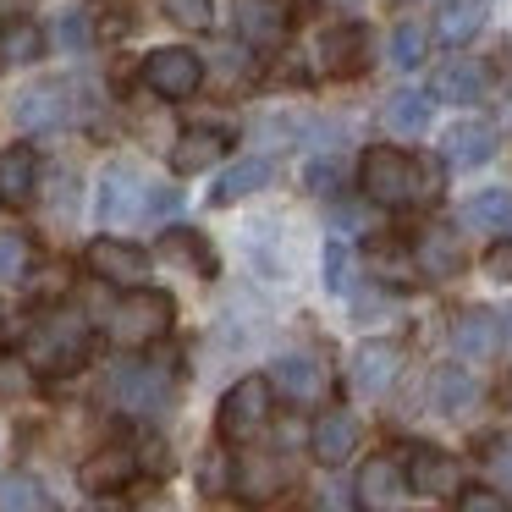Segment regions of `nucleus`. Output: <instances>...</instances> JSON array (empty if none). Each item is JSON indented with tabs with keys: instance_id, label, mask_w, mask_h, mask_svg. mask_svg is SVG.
<instances>
[{
	"instance_id": "f257e3e1",
	"label": "nucleus",
	"mask_w": 512,
	"mask_h": 512,
	"mask_svg": "<svg viewBox=\"0 0 512 512\" xmlns=\"http://www.w3.org/2000/svg\"><path fill=\"white\" fill-rule=\"evenodd\" d=\"M358 182H364V193L375 204H386V210H402V204H419V199H435V193H441L435 166H419L413 155H402V149H391V144H375L358 160Z\"/></svg>"
},
{
	"instance_id": "f03ea898",
	"label": "nucleus",
	"mask_w": 512,
	"mask_h": 512,
	"mask_svg": "<svg viewBox=\"0 0 512 512\" xmlns=\"http://www.w3.org/2000/svg\"><path fill=\"white\" fill-rule=\"evenodd\" d=\"M89 347H94L89 320L72 314V309H56V314H45V320L28 331L23 358H28L34 375H72V369L89 364Z\"/></svg>"
},
{
	"instance_id": "7ed1b4c3",
	"label": "nucleus",
	"mask_w": 512,
	"mask_h": 512,
	"mask_svg": "<svg viewBox=\"0 0 512 512\" xmlns=\"http://www.w3.org/2000/svg\"><path fill=\"white\" fill-rule=\"evenodd\" d=\"M270 408H276V386H270L265 375H243L221 397L215 430H221V441H254V435L270 424Z\"/></svg>"
},
{
	"instance_id": "20e7f679",
	"label": "nucleus",
	"mask_w": 512,
	"mask_h": 512,
	"mask_svg": "<svg viewBox=\"0 0 512 512\" xmlns=\"http://www.w3.org/2000/svg\"><path fill=\"white\" fill-rule=\"evenodd\" d=\"M171 298L166 292H149V287H133L122 303H116V314H111V342L116 347H149V342H160V336L171 331Z\"/></svg>"
},
{
	"instance_id": "39448f33",
	"label": "nucleus",
	"mask_w": 512,
	"mask_h": 512,
	"mask_svg": "<svg viewBox=\"0 0 512 512\" xmlns=\"http://www.w3.org/2000/svg\"><path fill=\"white\" fill-rule=\"evenodd\" d=\"M144 83L149 94H160V100H193L204 83V61L193 56V50L171 45V50H155V56L144 61Z\"/></svg>"
},
{
	"instance_id": "423d86ee",
	"label": "nucleus",
	"mask_w": 512,
	"mask_h": 512,
	"mask_svg": "<svg viewBox=\"0 0 512 512\" xmlns=\"http://www.w3.org/2000/svg\"><path fill=\"white\" fill-rule=\"evenodd\" d=\"M408 468L397 463V457H369L364 468H358V512H402V501H408Z\"/></svg>"
},
{
	"instance_id": "0eeeda50",
	"label": "nucleus",
	"mask_w": 512,
	"mask_h": 512,
	"mask_svg": "<svg viewBox=\"0 0 512 512\" xmlns=\"http://www.w3.org/2000/svg\"><path fill=\"white\" fill-rule=\"evenodd\" d=\"M83 259H89V270L100 281H111V287L133 292V287H144V281H149V254L138 243H122V237H94Z\"/></svg>"
},
{
	"instance_id": "6e6552de",
	"label": "nucleus",
	"mask_w": 512,
	"mask_h": 512,
	"mask_svg": "<svg viewBox=\"0 0 512 512\" xmlns=\"http://www.w3.org/2000/svg\"><path fill=\"white\" fill-rule=\"evenodd\" d=\"M100 221L105 226H127V221H144V210H149V188H144V177H138L133 166H111L100 177Z\"/></svg>"
},
{
	"instance_id": "1a4fd4ad",
	"label": "nucleus",
	"mask_w": 512,
	"mask_h": 512,
	"mask_svg": "<svg viewBox=\"0 0 512 512\" xmlns=\"http://www.w3.org/2000/svg\"><path fill=\"white\" fill-rule=\"evenodd\" d=\"M314 56H320V72L325 78H353L364 72L369 61V28L364 23H336L314 39Z\"/></svg>"
},
{
	"instance_id": "9d476101",
	"label": "nucleus",
	"mask_w": 512,
	"mask_h": 512,
	"mask_svg": "<svg viewBox=\"0 0 512 512\" xmlns=\"http://www.w3.org/2000/svg\"><path fill=\"white\" fill-rule=\"evenodd\" d=\"M413 259H419V276L430 281H452L457 270L468 265V248H463V232L446 221H430L419 232V248H413Z\"/></svg>"
},
{
	"instance_id": "9b49d317",
	"label": "nucleus",
	"mask_w": 512,
	"mask_h": 512,
	"mask_svg": "<svg viewBox=\"0 0 512 512\" xmlns=\"http://www.w3.org/2000/svg\"><path fill=\"white\" fill-rule=\"evenodd\" d=\"M111 391H116V402H122L127 413H160L171 402V380L160 375V369H149V364H122L111 375Z\"/></svg>"
},
{
	"instance_id": "f8f14e48",
	"label": "nucleus",
	"mask_w": 512,
	"mask_h": 512,
	"mask_svg": "<svg viewBox=\"0 0 512 512\" xmlns=\"http://www.w3.org/2000/svg\"><path fill=\"white\" fill-rule=\"evenodd\" d=\"M281 485H287V468L270 452H248L243 463L232 468V496L243 501V507H265L270 496H281Z\"/></svg>"
},
{
	"instance_id": "ddd939ff",
	"label": "nucleus",
	"mask_w": 512,
	"mask_h": 512,
	"mask_svg": "<svg viewBox=\"0 0 512 512\" xmlns=\"http://www.w3.org/2000/svg\"><path fill=\"white\" fill-rule=\"evenodd\" d=\"M408 485L419 496H463V463L452 452H435V446H419L408 457Z\"/></svg>"
},
{
	"instance_id": "4468645a",
	"label": "nucleus",
	"mask_w": 512,
	"mask_h": 512,
	"mask_svg": "<svg viewBox=\"0 0 512 512\" xmlns=\"http://www.w3.org/2000/svg\"><path fill=\"white\" fill-rule=\"evenodd\" d=\"M309 452L320 457L325 468L347 463V457L358 452V419L347 408H325L320 419H314V430H309Z\"/></svg>"
},
{
	"instance_id": "2eb2a0df",
	"label": "nucleus",
	"mask_w": 512,
	"mask_h": 512,
	"mask_svg": "<svg viewBox=\"0 0 512 512\" xmlns=\"http://www.w3.org/2000/svg\"><path fill=\"white\" fill-rule=\"evenodd\" d=\"M402 369V353L391 342H364L353 353V369H347V380H353L358 397H380V391H391V380H397Z\"/></svg>"
},
{
	"instance_id": "dca6fc26",
	"label": "nucleus",
	"mask_w": 512,
	"mask_h": 512,
	"mask_svg": "<svg viewBox=\"0 0 512 512\" xmlns=\"http://www.w3.org/2000/svg\"><path fill=\"white\" fill-rule=\"evenodd\" d=\"M67 111H72V94L61 89V83H39V89L17 94V105H12L23 133H50V127L67 122Z\"/></svg>"
},
{
	"instance_id": "f3484780",
	"label": "nucleus",
	"mask_w": 512,
	"mask_h": 512,
	"mask_svg": "<svg viewBox=\"0 0 512 512\" xmlns=\"http://www.w3.org/2000/svg\"><path fill=\"white\" fill-rule=\"evenodd\" d=\"M441 155L452 160V166H463V171H468V166H485V160L496 155V127L479 122V116H463V122L446 127Z\"/></svg>"
},
{
	"instance_id": "a211bd4d",
	"label": "nucleus",
	"mask_w": 512,
	"mask_h": 512,
	"mask_svg": "<svg viewBox=\"0 0 512 512\" xmlns=\"http://www.w3.org/2000/svg\"><path fill=\"white\" fill-rule=\"evenodd\" d=\"M232 149V133L226 127H188V133L171 144V171H210L226 160Z\"/></svg>"
},
{
	"instance_id": "6ab92c4d",
	"label": "nucleus",
	"mask_w": 512,
	"mask_h": 512,
	"mask_svg": "<svg viewBox=\"0 0 512 512\" xmlns=\"http://www.w3.org/2000/svg\"><path fill=\"white\" fill-rule=\"evenodd\" d=\"M435 100H446V105H474V100H485V61H474V56H446L441 67H435Z\"/></svg>"
},
{
	"instance_id": "aec40b11",
	"label": "nucleus",
	"mask_w": 512,
	"mask_h": 512,
	"mask_svg": "<svg viewBox=\"0 0 512 512\" xmlns=\"http://www.w3.org/2000/svg\"><path fill=\"white\" fill-rule=\"evenodd\" d=\"M270 386L292 402H320L325 397V369L314 364L309 353H281L276 369H270Z\"/></svg>"
},
{
	"instance_id": "412c9836",
	"label": "nucleus",
	"mask_w": 512,
	"mask_h": 512,
	"mask_svg": "<svg viewBox=\"0 0 512 512\" xmlns=\"http://www.w3.org/2000/svg\"><path fill=\"white\" fill-rule=\"evenodd\" d=\"M133 474H138V457L127 452V446H105V452H94L89 463L78 468V479H83L89 496H116Z\"/></svg>"
},
{
	"instance_id": "4be33fe9",
	"label": "nucleus",
	"mask_w": 512,
	"mask_h": 512,
	"mask_svg": "<svg viewBox=\"0 0 512 512\" xmlns=\"http://www.w3.org/2000/svg\"><path fill=\"white\" fill-rule=\"evenodd\" d=\"M452 347L463 358H474V364H479V358H490L501 347V320L490 309H463L452 320Z\"/></svg>"
},
{
	"instance_id": "5701e85b",
	"label": "nucleus",
	"mask_w": 512,
	"mask_h": 512,
	"mask_svg": "<svg viewBox=\"0 0 512 512\" xmlns=\"http://www.w3.org/2000/svg\"><path fill=\"white\" fill-rule=\"evenodd\" d=\"M237 34H243V45H281L287 12L276 0H237Z\"/></svg>"
},
{
	"instance_id": "b1692460",
	"label": "nucleus",
	"mask_w": 512,
	"mask_h": 512,
	"mask_svg": "<svg viewBox=\"0 0 512 512\" xmlns=\"http://www.w3.org/2000/svg\"><path fill=\"white\" fill-rule=\"evenodd\" d=\"M430 391H435V408H441L446 419H463V413L479 402L474 375H468V369H457V364L435 369V375H430Z\"/></svg>"
},
{
	"instance_id": "393cba45",
	"label": "nucleus",
	"mask_w": 512,
	"mask_h": 512,
	"mask_svg": "<svg viewBox=\"0 0 512 512\" xmlns=\"http://www.w3.org/2000/svg\"><path fill=\"white\" fill-rule=\"evenodd\" d=\"M34 177H39V160L34 149H6L0 155V199L6 204H28V193H34Z\"/></svg>"
},
{
	"instance_id": "a878e982",
	"label": "nucleus",
	"mask_w": 512,
	"mask_h": 512,
	"mask_svg": "<svg viewBox=\"0 0 512 512\" xmlns=\"http://www.w3.org/2000/svg\"><path fill=\"white\" fill-rule=\"evenodd\" d=\"M160 259H177V265L199 270V276H215V254H210V243H204L199 232H188V226H171V232L160 237Z\"/></svg>"
},
{
	"instance_id": "bb28decb",
	"label": "nucleus",
	"mask_w": 512,
	"mask_h": 512,
	"mask_svg": "<svg viewBox=\"0 0 512 512\" xmlns=\"http://www.w3.org/2000/svg\"><path fill=\"white\" fill-rule=\"evenodd\" d=\"M463 221L474 232H512V193L507 188H490V193H474L463 204Z\"/></svg>"
},
{
	"instance_id": "cd10ccee",
	"label": "nucleus",
	"mask_w": 512,
	"mask_h": 512,
	"mask_svg": "<svg viewBox=\"0 0 512 512\" xmlns=\"http://www.w3.org/2000/svg\"><path fill=\"white\" fill-rule=\"evenodd\" d=\"M265 182H270V160L265 155H248V160H237V166L215 182V204H237V199H248V193H259Z\"/></svg>"
},
{
	"instance_id": "c85d7f7f",
	"label": "nucleus",
	"mask_w": 512,
	"mask_h": 512,
	"mask_svg": "<svg viewBox=\"0 0 512 512\" xmlns=\"http://www.w3.org/2000/svg\"><path fill=\"white\" fill-rule=\"evenodd\" d=\"M39 50H45V34L28 23H6L0 28V67H28V61H39Z\"/></svg>"
},
{
	"instance_id": "c756f323",
	"label": "nucleus",
	"mask_w": 512,
	"mask_h": 512,
	"mask_svg": "<svg viewBox=\"0 0 512 512\" xmlns=\"http://www.w3.org/2000/svg\"><path fill=\"white\" fill-rule=\"evenodd\" d=\"M0 512H45V490L34 474H0Z\"/></svg>"
},
{
	"instance_id": "7c9ffc66",
	"label": "nucleus",
	"mask_w": 512,
	"mask_h": 512,
	"mask_svg": "<svg viewBox=\"0 0 512 512\" xmlns=\"http://www.w3.org/2000/svg\"><path fill=\"white\" fill-rule=\"evenodd\" d=\"M474 28H479V0H446L441 17H435V34L452 39V45H463Z\"/></svg>"
},
{
	"instance_id": "2f4dec72",
	"label": "nucleus",
	"mask_w": 512,
	"mask_h": 512,
	"mask_svg": "<svg viewBox=\"0 0 512 512\" xmlns=\"http://www.w3.org/2000/svg\"><path fill=\"white\" fill-rule=\"evenodd\" d=\"M386 116H391V127H397V133H424V127H430V100H424V94H413V89H402V94H391Z\"/></svg>"
},
{
	"instance_id": "473e14b6",
	"label": "nucleus",
	"mask_w": 512,
	"mask_h": 512,
	"mask_svg": "<svg viewBox=\"0 0 512 512\" xmlns=\"http://www.w3.org/2000/svg\"><path fill=\"white\" fill-rule=\"evenodd\" d=\"M353 276H358L353 248L331 237V243H325V287H331V292H353Z\"/></svg>"
},
{
	"instance_id": "72a5a7b5",
	"label": "nucleus",
	"mask_w": 512,
	"mask_h": 512,
	"mask_svg": "<svg viewBox=\"0 0 512 512\" xmlns=\"http://www.w3.org/2000/svg\"><path fill=\"white\" fill-rule=\"evenodd\" d=\"M160 12H166L177 28H188V34H204V28H210L215 0H160Z\"/></svg>"
},
{
	"instance_id": "f704fd0d",
	"label": "nucleus",
	"mask_w": 512,
	"mask_h": 512,
	"mask_svg": "<svg viewBox=\"0 0 512 512\" xmlns=\"http://www.w3.org/2000/svg\"><path fill=\"white\" fill-rule=\"evenodd\" d=\"M424 50H430V39H424L419 23H402L397 34H391V61H397V67H419Z\"/></svg>"
},
{
	"instance_id": "c9c22d12",
	"label": "nucleus",
	"mask_w": 512,
	"mask_h": 512,
	"mask_svg": "<svg viewBox=\"0 0 512 512\" xmlns=\"http://www.w3.org/2000/svg\"><path fill=\"white\" fill-rule=\"evenodd\" d=\"M23 276H28V237L0 232V281H23Z\"/></svg>"
},
{
	"instance_id": "e433bc0d",
	"label": "nucleus",
	"mask_w": 512,
	"mask_h": 512,
	"mask_svg": "<svg viewBox=\"0 0 512 512\" xmlns=\"http://www.w3.org/2000/svg\"><path fill=\"white\" fill-rule=\"evenodd\" d=\"M485 468H490V479H496V490H512V435H496V441L485 446Z\"/></svg>"
},
{
	"instance_id": "4c0bfd02",
	"label": "nucleus",
	"mask_w": 512,
	"mask_h": 512,
	"mask_svg": "<svg viewBox=\"0 0 512 512\" xmlns=\"http://www.w3.org/2000/svg\"><path fill=\"white\" fill-rule=\"evenodd\" d=\"M199 490L204 496H226V490H232V463H226L221 452H210L199 463Z\"/></svg>"
},
{
	"instance_id": "58836bf2",
	"label": "nucleus",
	"mask_w": 512,
	"mask_h": 512,
	"mask_svg": "<svg viewBox=\"0 0 512 512\" xmlns=\"http://www.w3.org/2000/svg\"><path fill=\"white\" fill-rule=\"evenodd\" d=\"M457 512H512V501H507V490H463L457 496Z\"/></svg>"
},
{
	"instance_id": "ea45409f",
	"label": "nucleus",
	"mask_w": 512,
	"mask_h": 512,
	"mask_svg": "<svg viewBox=\"0 0 512 512\" xmlns=\"http://www.w3.org/2000/svg\"><path fill=\"white\" fill-rule=\"evenodd\" d=\"M56 45L61 50H89V17H78V12L56 17Z\"/></svg>"
},
{
	"instance_id": "a19ab883",
	"label": "nucleus",
	"mask_w": 512,
	"mask_h": 512,
	"mask_svg": "<svg viewBox=\"0 0 512 512\" xmlns=\"http://www.w3.org/2000/svg\"><path fill=\"white\" fill-rule=\"evenodd\" d=\"M215 67H221V78H226V83H248L254 61H248V50H243V45H226L221 56H215Z\"/></svg>"
},
{
	"instance_id": "79ce46f5",
	"label": "nucleus",
	"mask_w": 512,
	"mask_h": 512,
	"mask_svg": "<svg viewBox=\"0 0 512 512\" xmlns=\"http://www.w3.org/2000/svg\"><path fill=\"white\" fill-rule=\"evenodd\" d=\"M485 276L501 281V287H512V237H507V243H496V248L485 254Z\"/></svg>"
},
{
	"instance_id": "37998d69",
	"label": "nucleus",
	"mask_w": 512,
	"mask_h": 512,
	"mask_svg": "<svg viewBox=\"0 0 512 512\" xmlns=\"http://www.w3.org/2000/svg\"><path fill=\"white\" fill-rule=\"evenodd\" d=\"M309 188H314V193L342 188V166H336V160H314V166H309Z\"/></svg>"
},
{
	"instance_id": "c03bdc74",
	"label": "nucleus",
	"mask_w": 512,
	"mask_h": 512,
	"mask_svg": "<svg viewBox=\"0 0 512 512\" xmlns=\"http://www.w3.org/2000/svg\"><path fill=\"white\" fill-rule=\"evenodd\" d=\"M0 386H6V391H23V386H28V358H23V364H17V358H12V364H0Z\"/></svg>"
},
{
	"instance_id": "a18cd8bd",
	"label": "nucleus",
	"mask_w": 512,
	"mask_h": 512,
	"mask_svg": "<svg viewBox=\"0 0 512 512\" xmlns=\"http://www.w3.org/2000/svg\"><path fill=\"white\" fill-rule=\"evenodd\" d=\"M72 512H133V507H127L122 496H89L83 507H72Z\"/></svg>"
},
{
	"instance_id": "49530a36",
	"label": "nucleus",
	"mask_w": 512,
	"mask_h": 512,
	"mask_svg": "<svg viewBox=\"0 0 512 512\" xmlns=\"http://www.w3.org/2000/svg\"><path fill=\"white\" fill-rule=\"evenodd\" d=\"M39 0H0V17H23V12H34Z\"/></svg>"
},
{
	"instance_id": "de8ad7c7",
	"label": "nucleus",
	"mask_w": 512,
	"mask_h": 512,
	"mask_svg": "<svg viewBox=\"0 0 512 512\" xmlns=\"http://www.w3.org/2000/svg\"><path fill=\"white\" fill-rule=\"evenodd\" d=\"M501 336H507V342H512V314H507V320H501Z\"/></svg>"
}]
</instances>
